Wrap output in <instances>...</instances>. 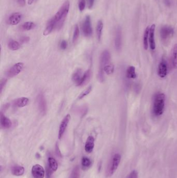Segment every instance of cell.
<instances>
[{
  "instance_id": "f6af8a7d",
  "label": "cell",
  "mask_w": 177,
  "mask_h": 178,
  "mask_svg": "<svg viewBox=\"0 0 177 178\" xmlns=\"http://www.w3.org/2000/svg\"><path fill=\"white\" fill-rule=\"evenodd\" d=\"M34 1H35V0H28V4H29V5H31V4L33 3Z\"/></svg>"
},
{
  "instance_id": "60d3db41",
  "label": "cell",
  "mask_w": 177,
  "mask_h": 178,
  "mask_svg": "<svg viewBox=\"0 0 177 178\" xmlns=\"http://www.w3.org/2000/svg\"><path fill=\"white\" fill-rule=\"evenodd\" d=\"M94 0H87V4H88V7L89 9L93 7V5H94Z\"/></svg>"
},
{
  "instance_id": "e0dca14e",
  "label": "cell",
  "mask_w": 177,
  "mask_h": 178,
  "mask_svg": "<svg viewBox=\"0 0 177 178\" xmlns=\"http://www.w3.org/2000/svg\"><path fill=\"white\" fill-rule=\"evenodd\" d=\"M1 127L2 128L8 129L12 126V122L10 119L6 117L1 111Z\"/></svg>"
},
{
  "instance_id": "484cf974",
  "label": "cell",
  "mask_w": 177,
  "mask_h": 178,
  "mask_svg": "<svg viewBox=\"0 0 177 178\" xmlns=\"http://www.w3.org/2000/svg\"><path fill=\"white\" fill-rule=\"evenodd\" d=\"M103 28V22L100 20H99L98 22H97L96 27L97 36L98 41H100L101 38L102 37Z\"/></svg>"
},
{
  "instance_id": "7c38bea8",
  "label": "cell",
  "mask_w": 177,
  "mask_h": 178,
  "mask_svg": "<svg viewBox=\"0 0 177 178\" xmlns=\"http://www.w3.org/2000/svg\"><path fill=\"white\" fill-rule=\"evenodd\" d=\"M22 18V15L20 13H14L11 14L8 18V24L15 26L19 23Z\"/></svg>"
},
{
  "instance_id": "30bf717a",
  "label": "cell",
  "mask_w": 177,
  "mask_h": 178,
  "mask_svg": "<svg viewBox=\"0 0 177 178\" xmlns=\"http://www.w3.org/2000/svg\"><path fill=\"white\" fill-rule=\"evenodd\" d=\"M173 28L169 26H164L162 27L160 31L161 38L163 40H168L173 35Z\"/></svg>"
},
{
  "instance_id": "ee69618b",
  "label": "cell",
  "mask_w": 177,
  "mask_h": 178,
  "mask_svg": "<svg viewBox=\"0 0 177 178\" xmlns=\"http://www.w3.org/2000/svg\"><path fill=\"white\" fill-rule=\"evenodd\" d=\"M164 2H165L166 5H167V6H169L171 3L170 0H164Z\"/></svg>"
},
{
  "instance_id": "7bdbcfd3",
  "label": "cell",
  "mask_w": 177,
  "mask_h": 178,
  "mask_svg": "<svg viewBox=\"0 0 177 178\" xmlns=\"http://www.w3.org/2000/svg\"><path fill=\"white\" fill-rule=\"evenodd\" d=\"M56 153H57L58 155H59V156H61V153L60 152L59 147H58V145L57 144H56Z\"/></svg>"
},
{
  "instance_id": "277c9868",
  "label": "cell",
  "mask_w": 177,
  "mask_h": 178,
  "mask_svg": "<svg viewBox=\"0 0 177 178\" xmlns=\"http://www.w3.org/2000/svg\"><path fill=\"white\" fill-rule=\"evenodd\" d=\"M121 160V156L120 154L116 153L112 157L110 162L109 165L108 169L107 170V173L109 176L114 174L116 171Z\"/></svg>"
},
{
  "instance_id": "7a4b0ae2",
  "label": "cell",
  "mask_w": 177,
  "mask_h": 178,
  "mask_svg": "<svg viewBox=\"0 0 177 178\" xmlns=\"http://www.w3.org/2000/svg\"><path fill=\"white\" fill-rule=\"evenodd\" d=\"M165 104V95L162 93L156 94L154 99L153 112L155 116H159L163 114Z\"/></svg>"
},
{
  "instance_id": "d4e9b609",
  "label": "cell",
  "mask_w": 177,
  "mask_h": 178,
  "mask_svg": "<svg viewBox=\"0 0 177 178\" xmlns=\"http://www.w3.org/2000/svg\"><path fill=\"white\" fill-rule=\"evenodd\" d=\"M91 76V70L89 69L83 74V77L82 78L81 81L77 86H82V85H84L85 84H86L87 82V81H89L90 79Z\"/></svg>"
},
{
  "instance_id": "5b68a950",
  "label": "cell",
  "mask_w": 177,
  "mask_h": 178,
  "mask_svg": "<svg viewBox=\"0 0 177 178\" xmlns=\"http://www.w3.org/2000/svg\"><path fill=\"white\" fill-rule=\"evenodd\" d=\"M82 31L85 37H89L93 34V28L91 23V17L89 16H86L82 24Z\"/></svg>"
},
{
  "instance_id": "4dcf8cb0",
  "label": "cell",
  "mask_w": 177,
  "mask_h": 178,
  "mask_svg": "<svg viewBox=\"0 0 177 178\" xmlns=\"http://www.w3.org/2000/svg\"><path fill=\"white\" fill-rule=\"evenodd\" d=\"M114 70V65L111 64H109L106 65L104 68V71L107 75H111L113 73Z\"/></svg>"
},
{
  "instance_id": "d6986e66",
  "label": "cell",
  "mask_w": 177,
  "mask_h": 178,
  "mask_svg": "<svg viewBox=\"0 0 177 178\" xmlns=\"http://www.w3.org/2000/svg\"><path fill=\"white\" fill-rule=\"evenodd\" d=\"M83 77L82 75V70L81 69H77L74 71L72 75V81L75 83L77 85H78L80 82L81 81L82 78Z\"/></svg>"
},
{
  "instance_id": "ab89813d",
  "label": "cell",
  "mask_w": 177,
  "mask_h": 178,
  "mask_svg": "<svg viewBox=\"0 0 177 178\" xmlns=\"http://www.w3.org/2000/svg\"><path fill=\"white\" fill-rule=\"evenodd\" d=\"M53 172V171L49 168V167H47V168H46V176H47V178H51Z\"/></svg>"
},
{
  "instance_id": "74e56055",
  "label": "cell",
  "mask_w": 177,
  "mask_h": 178,
  "mask_svg": "<svg viewBox=\"0 0 177 178\" xmlns=\"http://www.w3.org/2000/svg\"><path fill=\"white\" fill-rule=\"evenodd\" d=\"M67 46H68V43L65 40H62L61 41L60 45V47L61 49H67Z\"/></svg>"
},
{
  "instance_id": "1f68e13d",
  "label": "cell",
  "mask_w": 177,
  "mask_h": 178,
  "mask_svg": "<svg viewBox=\"0 0 177 178\" xmlns=\"http://www.w3.org/2000/svg\"><path fill=\"white\" fill-rule=\"evenodd\" d=\"M80 36V30H79V26L77 25H76L75 26L74 30L73 32V38L72 41L73 43H75L77 41Z\"/></svg>"
},
{
  "instance_id": "b9f144b4",
  "label": "cell",
  "mask_w": 177,
  "mask_h": 178,
  "mask_svg": "<svg viewBox=\"0 0 177 178\" xmlns=\"http://www.w3.org/2000/svg\"><path fill=\"white\" fill-rule=\"evenodd\" d=\"M18 4L19 6L23 7L26 5V0H17Z\"/></svg>"
},
{
  "instance_id": "d590c367",
  "label": "cell",
  "mask_w": 177,
  "mask_h": 178,
  "mask_svg": "<svg viewBox=\"0 0 177 178\" xmlns=\"http://www.w3.org/2000/svg\"><path fill=\"white\" fill-rule=\"evenodd\" d=\"M7 80L6 79H3L1 81V85H0V87H1V93H2L3 90L4 89L5 86L6 85V83H7Z\"/></svg>"
},
{
  "instance_id": "8fae6325",
  "label": "cell",
  "mask_w": 177,
  "mask_h": 178,
  "mask_svg": "<svg viewBox=\"0 0 177 178\" xmlns=\"http://www.w3.org/2000/svg\"><path fill=\"white\" fill-rule=\"evenodd\" d=\"M158 75L161 78L165 77L167 75V66L165 59H162L158 68Z\"/></svg>"
},
{
  "instance_id": "ba28073f",
  "label": "cell",
  "mask_w": 177,
  "mask_h": 178,
  "mask_svg": "<svg viewBox=\"0 0 177 178\" xmlns=\"http://www.w3.org/2000/svg\"><path fill=\"white\" fill-rule=\"evenodd\" d=\"M32 174L34 178H44L45 176V170L43 167L39 164H36L32 167Z\"/></svg>"
},
{
  "instance_id": "44dd1931",
  "label": "cell",
  "mask_w": 177,
  "mask_h": 178,
  "mask_svg": "<svg viewBox=\"0 0 177 178\" xmlns=\"http://www.w3.org/2000/svg\"><path fill=\"white\" fill-rule=\"evenodd\" d=\"M48 166L53 172H55L58 169V163L55 158L49 157L48 159Z\"/></svg>"
},
{
  "instance_id": "9c48e42d",
  "label": "cell",
  "mask_w": 177,
  "mask_h": 178,
  "mask_svg": "<svg viewBox=\"0 0 177 178\" xmlns=\"http://www.w3.org/2000/svg\"><path fill=\"white\" fill-rule=\"evenodd\" d=\"M71 116L70 115L68 114L67 116H65V117L63 118V120L61 121L60 127H59V133H58V138L59 139H61L63 135L65 133L67 126L68 125L69 123V121L70 120Z\"/></svg>"
},
{
  "instance_id": "83f0119b",
  "label": "cell",
  "mask_w": 177,
  "mask_h": 178,
  "mask_svg": "<svg viewBox=\"0 0 177 178\" xmlns=\"http://www.w3.org/2000/svg\"><path fill=\"white\" fill-rule=\"evenodd\" d=\"M8 47L12 51H16L20 48V44L18 42L11 40L8 42Z\"/></svg>"
},
{
  "instance_id": "d6a6232c",
  "label": "cell",
  "mask_w": 177,
  "mask_h": 178,
  "mask_svg": "<svg viewBox=\"0 0 177 178\" xmlns=\"http://www.w3.org/2000/svg\"><path fill=\"white\" fill-rule=\"evenodd\" d=\"M92 89H93V87L91 85L88 88H87L86 90H85L84 91L82 92L81 93V94L79 95V99H83L85 96L89 95V94L91 93V91H92Z\"/></svg>"
},
{
  "instance_id": "e575fe53",
  "label": "cell",
  "mask_w": 177,
  "mask_h": 178,
  "mask_svg": "<svg viewBox=\"0 0 177 178\" xmlns=\"http://www.w3.org/2000/svg\"><path fill=\"white\" fill-rule=\"evenodd\" d=\"M19 41L22 44L28 43V42L30 41V37H26V36L22 37L20 38Z\"/></svg>"
},
{
  "instance_id": "cb8c5ba5",
  "label": "cell",
  "mask_w": 177,
  "mask_h": 178,
  "mask_svg": "<svg viewBox=\"0 0 177 178\" xmlns=\"http://www.w3.org/2000/svg\"><path fill=\"white\" fill-rule=\"evenodd\" d=\"M171 61L173 67L177 68V43L175 44L173 46L172 56H171Z\"/></svg>"
},
{
  "instance_id": "9a60e30c",
  "label": "cell",
  "mask_w": 177,
  "mask_h": 178,
  "mask_svg": "<svg viewBox=\"0 0 177 178\" xmlns=\"http://www.w3.org/2000/svg\"><path fill=\"white\" fill-rule=\"evenodd\" d=\"M94 138L93 136H89L85 145V150L87 153H91L93 152L94 148Z\"/></svg>"
},
{
  "instance_id": "836d02e7",
  "label": "cell",
  "mask_w": 177,
  "mask_h": 178,
  "mask_svg": "<svg viewBox=\"0 0 177 178\" xmlns=\"http://www.w3.org/2000/svg\"><path fill=\"white\" fill-rule=\"evenodd\" d=\"M79 8L81 12H82L85 8L86 1L85 0H79Z\"/></svg>"
},
{
  "instance_id": "2e32d148",
  "label": "cell",
  "mask_w": 177,
  "mask_h": 178,
  "mask_svg": "<svg viewBox=\"0 0 177 178\" xmlns=\"http://www.w3.org/2000/svg\"><path fill=\"white\" fill-rule=\"evenodd\" d=\"M155 29V25L153 24L149 28V43L150 48L152 50L155 49V43L154 40V32Z\"/></svg>"
},
{
  "instance_id": "603a6c76",
  "label": "cell",
  "mask_w": 177,
  "mask_h": 178,
  "mask_svg": "<svg viewBox=\"0 0 177 178\" xmlns=\"http://www.w3.org/2000/svg\"><path fill=\"white\" fill-rule=\"evenodd\" d=\"M92 164V162L89 158L87 157H83L82 158L81 165L82 168L83 170H87L91 167Z\"/></svg>"
},
{
  "instance_id": "8992f818",
  "label": "cell",
  "mask_w": 177,
  "mask_h": 178,
  "mask_svg": "<svg viewBox=\"0 0 177 178\" xmlns=\"http://www.w3.org/2000/svg\"><path fill=\"white\" fill-rule=\"evenodd\" d=\"M24 67V63H18L13 66L10 69L6 72V75L7 77L13 78L18 75L22 71Z\"/></svg>"
},
{
  "instance_id": "4316f807",
  "label": "cell",
  "mask_w": 177,
  "mask_h": 178,
  "mask_svg": "<svg viewBox=\"0 0 177 178\" xmlns=\"http://www.w3.org/2000/svg\"><path fill=\"white\" fill-rule=\"evenodd\" d=\"M126 77L129 79H135L137 77L136 69L134 66H129L126 71Z\"/></svg>"
},
{
  "instance_id": "6da1fadb",
  "label": "cell",
  "mask_w": 177,
  "mask_h": 178,
  "mask_svg": "<svg viewBox=\"0 0 177 178\" xmlns=\"http://www.w3.org/2000/svg\"><path fill=\"white\" fill-rule=\"evenodd\" d=\"M69 8L70 2L68 0H67L64 2V3L61 6L59 10L55 14V15L54 16L55 19L57 22L56 28H57V29H60L63 26L65 20L69 13Z\"/></svg>"
},
{
  "instance_id": "f35d334b",
  "label": "cell",
  "mask_w": 177,
  "mask_h": 178,
  "mask_svg": "<svg viewBox=\"0 0 177 178\" xmlns=\"http://www.w3.org/2000/svg\"><path fill=\"white\" fill-rule=\"evenodd\" d=\"M129 178H138V173L136 171L134 170L129 174Z\"/></svg>"
},
{
  "instance_id": "4fadbf2b",
  "label": "cell",
  "mask_w": 177,
  "mask_h": 178,
  "mask_svg": "<svg viewBox=\"0 0 177 178\" xmlns=\"http://www.w3.org/2000/svg\"><path fill=\"white\" fill-rule=\"evenodd\" d=\"M57 24V22L55 19L54 17L51 18L49 20L48 23H47V26L45 29L44 30L43 32L44 36H48V34H51V32L53 31L54 28H56V26Z\"/></svg>"
},
{
  "instance_id": "3957f363",
  "label": "cell",
  "mask_w": 177,
  "mask_h": 178,
  "mask_svg": "<svg viewBox=\"0 0 177 178\" xmlns=\"http://www.w3.org/2000/svg\"><path fill=\"white\" fill-rule=\"evenodd\" d=\"M110 53L107 50L103 52L100 58V66L98 71V78L100 82L104 81V68L109 64L110 60Z\"/></svg>"
},
{
  "instance_id": "8d00e7d4",
  "label": "cell",
  "mask_w": 177,
  "mask_h": 178,
  "mask_svg": "<svg viewBox=\"0 0 177 178\" xmlns=\"http://www.w3.org/2000/svg\"><path fill=\"white\" fill-rule=\"evenodd\" d=\"M79 111L81 112V115L82 116H84V115H86L87 111H88V108L86 106H84V107H82L79 109Z\"/></svg>"
},
{
  "instance_id": "7402d4cb",
  "label": "cell",
  "mask_w": 177,
  "mask_h": 178,
  "mask_svg": "<svg viewBox=\"0 0 177 178\" xmlns=\"http://www.w3.org/2000/svg\"><path fill=\"white\" fill-rule=\"evenodd\" d=\"M36 24L34 23L33 22H25L20 26V29L22 31H29L33 29L34 28L36 27Z\"/></svg>"
},
{
  "instance_id": "52a82bcc",
  "label": "cell",
  "mask_w": 177,
  "mask_h": 178,
  "mask_svg": "<svg viewBox=\"0 0 177 178\" xmlns=\"http://www.w3.org/2000/svg\"><path fill=\"white\" fill-rule=\"evenodd\" d=\"M37 104L39 111L42 115H45L47 111V103L43 94L39 93L37 97Z\"/></svg>"
},
{
  "instance_id": "ac0fdd59",
  "label": "cell",
  "mask_w": 177,
  "mask_h": 178,
  "mask_svg": "<svg viewBox=\"0 0 177 178\" xmlns=\"http://www.w3.org/2000/svg\"><path fill=\"white\" fill-rule=\"evenodd\" d=\"M25 168L18 165H13L11 168L12 174L15 176H21L25 173Z\"/></svg>"
},
{
  "instance_id": "f546056e",
  "label": "cell",
  "mask_w": 177,
  "mask_h": 178,
  "mask_svg": "<svg viewBox=\"0 0 177 178\" xmlns=\"http://www.w3.org/2000/svg\"><path fill=\"white\" fill-rule=\"evenodd\" d=\"M80 168L78 166H76L73 168L72 171L71 172L70 178H80Z\"/></svg>"
},
{
  "instance_id": "5bb4252c",
  "label": "cell",
  "mask_w": 177,
  "mask_h": 178,
  "mask_svg": "<svg viewBox=\"0 0 177 178\" xmlns=\"http://www.w3.org/2000/svg\"><path fill=\"white\" fill-rule=\"evenodd\" d=\"M115 46L118 51H120L122 47V31L118 27L116 30L115 37Z\"/></svg>"
},
{
  "instance_id": "f1b7e54d",
  "label": "cell",
  "mask_w": 177,
  "mask_h": 178,
  "mask_svg": "<svg viewBox=\"0 0 177 178\" xmlns=\"http://www.w3.org/2000/svg\"><path fill=\"white\" fill-rule=\"evenodd\" d=\"M149 27H147L146 29L144 37V49L147 50L148 48V38L149 37Z\"/></svg>"
},
{
  "instance_id": "ffe728a7",
  "label": "cell",
  "mask_w": 177,
  "mask_h": 178,
  "mask_svg": "<svg viewBox=\"0 0 177 178\" xmlns=\"http://www.w3.org/2000/svg\"><path fill=\"white\" fill-rule=\"evenodd\" d=\"M29 99L27 97H21L14 101V105L16 107H24L28 105Z\"/></svg>"
}]
</instances>
